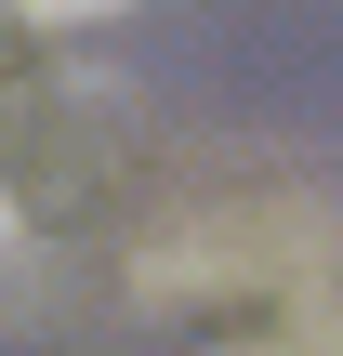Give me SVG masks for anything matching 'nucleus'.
<instances>
[{"mask_svg": "<svg viewBox=\"0 0 343 356\" xmlns=\"http://www.w3.org/2000/svg\"><path fill=\"white\" fill-rule=\"evenodd\" d=\"M0 13H26V26H93V13H132V0H0Z\"/></svg>", "mask_w": 343, "mask_h": 356, "instance_id": "obj_1", "label": "nucleus"}, {"mask_svg": "<svg viewBox=\"0 0 343 356\" xmlns=\"http://www.w3.org/2000/svg\"><path fill=\"white\" fill-rule=\"evenodd\" d=\"M264 356H343V330H304V343H264Z\"/></svg>", "mask_w": 343, "mask_h": 356, "instance_id": "obj_2", "label": "nucleus"}]
</instances>
